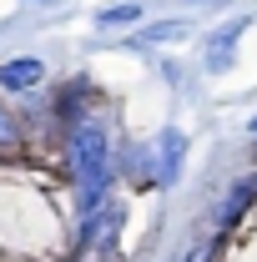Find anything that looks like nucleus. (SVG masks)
Returning <instances> with one entry per match:
<instances>
[{
    "mask_svg": "<svg viewBox=\"0 0 257 262\" xmlns=\"http://www.w3.org/2000/svg\"><path fill=\"white\" fill-rule=\"evenodd\" d=\"M71 177H76V202H81V237L91 242L106 217V187H111V162H106V126L101 121H81L71 131Z\"/></svg>",
    "mask_w": 257,
    "mask_h": 262,
    "instance_id": "obj_1",
    "label": "nucleus"
},
{
    "mask_svg": "<svg viewBox=\"0 0 257 262\" xmlns=\"http://www.w3.org/2000/svg\"><path fill=\"white\" fill-rule=\"evenodd\" d=\"M182 157H187V136L166 126L157 141H152V151H146V171H152V182H157V187H177V177H182Z\"/></svg>",
    "mask_w": 257,
    "mask_h": 262,
    "instance_id": "obj_2",
    "label": "nucleus"
},
{
    "mask_svg": "<svg viewBox=\"0 0 257 262\" xmlns=\"http://www.w3.org/2000/svg\"><path fill=\"white\" fill-rule=\"evenodd\" d=\"M46 81V66L40 61H5L0 66V91H31V86H40Z\"/></svg>",
    "mask_w": 257,
    "mask_h": 262,
    "instance_id": "obj_3",
    "label": "nucleus"
},
{
    "mask_svg": "<svg viewBox=\"0 0 257 262\" xmlns=\"http://www.w3.org/2000/svg\"><path fill=\"white\" fill-rule=\"evenodd\" d=\"M242 26H247V20H232V26H222V31L212 35V46H207V51H212V56H207V71H227V66H232V40L242 35Z\"/></svg>",
    "mask_w": 257,
    "mask_h": 262,
    "instance_id": "obj_4",
    "label": "nucleus"
},
{
    "mask_svg": "<svg viewBox=\"0 0 257 262\" xmlns=\"http://www.w3.org/2000/svg\"><path fill=\"white\" fill-rule=\"evenodd\" d=\"M252 182H247V177H242V182H237V187H232V192H227V202H222V222H237V217H242V212H247V207H252Z\"/></svg>",
    "mask_w": 257,
    "mask_h": 262,
    "instance_id": "obj_5",
    "label": "nucleus"
},
{
    "mask_svg": "<svg viewBox=\"0 0 257 262\" xmlns=\"http://www.w3.org/2000/svg\"><path fill=\"white\" fill-rule=\"evenodd\" d=\"M141 20V0H126V5H106L96 15V26H136Z\"/></svg>",
    "mask_w": 257,
    "mask_h": 262,
    "instance_id": "obj_6",
    "label": "nucleus"
},
{
    "mask_svg": "<svg viewBox=\"0 0 257 262\" xmlns=\"http://www.w3.org/2000/svg\"><path fill=\"white\" fill-rule=\"evenodd\" d=\"M177 35H187V26H177V20H172V26H152L146 40H177Z\"/></svg>",
    "mask_w": 257,
    "mask_h": 262,
    "instance_id": "obj_7",
    "label": "nucleus"
},
{
    "mask_svg": "<svg viewBox=\"0 0 257 262\" xmlns=\"http://www.w3.org/2000/svg\"><path fill=\"white\" fill-rule=\"evenodd\" d=\"M10 141H15V116L0 106V146H10Z\"/></svg>",
    "mask_w": 257,
    "mask_h": 262,
    "instance_id": "obj_8",
    "label": "nucleus"
},
{
    "mask_svg": "<svg viewBox=\"0 0 257 262\" xmlns=\"http://www.w3.org/2000/svg\"><path fill=\"white\" fill-rule=\"evenodd\" d=\"M187 262H207V252H202V247H197V252H192V257H187Z\"/></svg>",
    "mask_w": 257,
    "mask_h": 262,
    "instance_id": "obj_9",
    "label": "nucleus"
},
{
    "mask_svg": "<svg viewBox=\"0 0 257 262\" xmlns=\"http://www.w3.org/2000/svg\"><path fill=\"white\" fill-rule=\"evenodd\" d=\"M252 131H257V121H252Z\"/></svg>",
    "mask_w": 257,
    "mask_h": 262,
    "instance_id": "obj_10",
    "label": "nucleus"
}]
</instances>
